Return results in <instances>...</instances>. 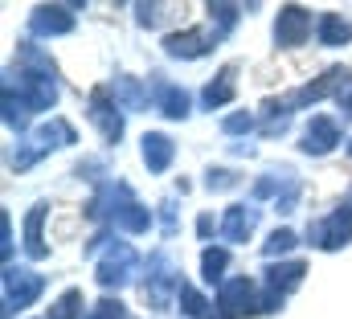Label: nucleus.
<instances>
[{"label": "nucleus", "mask_w": 352, "mask_h": 319, "mask_svg": "<svg viewBox=\"0 0 352 319\" xmlns=\"http://www.w3.org/2000/svg\"><path fill=\"white\" fill-rule=\"evenodd\" d=\"M340 144H344L340 123H336L332 115H311V119H307V127H303L299 152H303V156H328V152H336Z\"/></svg>", "instance_id": "14"}, {"label": "nucleus", "mask_w": 352, "mask_h": 319, "mask_svg": "<svg viewBox=\"0 0 352 319\" xmlns=\"http://www.w3.org/2000/svg\"><path fill=\"white\" fill-rule=\"evenodd\" d=\"M8 86L25 98V107H29L33 115L54 111L58 98H62V86H58V70H54V62H50L33 41H21V50H16V74L8 78Z\"/></svg>", "instance_id": "1"}, {"label": "nucleus", "mask_w": 352, "mask_h": 319, "mask_svg": "<svg viewBox=\"0 0 352 319\" xmlns=\"http://www.w3.org/2000/svg\"><path fill=\"white\" fill-rule=\"evenodd\" d=\"M295 245H299V234H295V230H274V234L263 241V254L266 258H278V254H287V250H295Z\"/></svg>", "instance_id": "28"}, {"label": "nucleus", "mask_w": 352, "mask_h": 319, "mask_svg": "<svg viewBox=\"0 0 352 319\" xmlns=\"http://www.w3.org/2000/svg\"><path fill=\"white\" fill-rule=\"evenodd\" d=\"M78 16H74V4H37L29 12V33L33 37H66L74 33Z\"/></svg>", "instance_id": "13"}, {"label": "nucleus", "mask_w": 352, "mask_h": 319, "mask_svg": "<svg viewBox=\"0 0 352 319\" xmlns=\"http://www.w3.org/2000/svg\"><path fill=\"white\" fill-rule=\"evenodd\" d=\"M0 107H4V123L16 131V135H25V127H29V119H33V111L25 107V98L4 82V90H0Z\"/></svg>", "instance_id": "22"}, {"label": "nucleus", "mask_w": 352, "mask_h": 319, "mask_svg": "<svg viewBox=\"0 0 352 319\" xmlns=\"http://www.w3.org/2000/svg\"><path fill=\"white\" fill-rule=\"evenodd\" d=\"M82 307H87L82 291H78V287H70V291H62V295L50 303V316H45V319H82Z\"/></svg>", "instance_id": "26"}, {"label": "nucleus", "mask_w": 352, "mask_h": 319, "mask_svg": "<svg viewBox=\"0 0 352 319\" xmlns=\"http://www.w3.org/2000/svg\"><path fill=\"white\" fill-rule=\"evenodd\" d=\"M111 94H115V102L123 107V111H140V107H148V86H140L135 78H127V74H119L115 86H111Z\"/></svg>", "instance_id": "23"}, {"label": "nucleus", "mask_w": 352, "mask_h": 319, "mask_svg": "<svg viewBox=\"0 0 352 319\" xmlns=\"http://www.w3.org/2000/svg\"><path fill=\"white\" fill-rule=\"evenodd\" d=\"M0 258H4V266H12V221H8V213H0Z\"/></svg>", "instance_id": "33"}, {"label": "nucleus", "mask_w": 352, "mask_h": 319, "mask_svg": "<svg viewBox=\"0 0 352 319\" xmlns=\"http://www.w3.org/2000/svg\"><path fill=\"white\" fill-rule=\"evenodd\" d=\"M140 156H144V168L148 172H168L173 168V160H176V144L164 135V131H148L144 140H140Z\"/></svg>", "instance_id": "18"}, {"label": "nucleus", "mask_w": 352, "mask_h": 319, "mask_svg": "<svg viewBox=\"0 0 352 319\" xmlns=\"http://www.w3.org/2000/svg\"><path fill=\"white\" fill-rule=\"evenodd\" d=\"M152 98H156V111L164 119H188L192 115V94L176 82H160V74H152Z\"/></svg>", "instance_id": "15"}, {"label": "nucleus", "mask_w": 352, "mask_h": 319, "mask_svg": "<svg viewBox=\"0 0 352 319\" xmlns=\"http://www.w3.org/2000/svg\"><path fill=\"white\" fill-rule=\"evenodd\" d=\"M87 115H90V123L98 127V135H102L107 144H119V140H123L127 123H123V107L115 102L111 86H94V90H90Z\"/></svg>", "instance_id": "10"}, {"label": "nucleus", "mask_w": 352, "mask_h": 319, "mask_svg": "<svg viewBox=\"0 0 352 319\" xmlns=\"http://www.w3.org/2000/svg\"><path fill=\"white\" fill-rule=\"evenodd\" d=\"M45 213H50V205H45V201H37V205L29 209V217H25V254H29V258H37V262L50 254L45 234H41V226H45Z\"/></svg>", "instance_id": "21"}, {"label": "nucleus", "mask_w": 352, "mask_h": 319, "mask_svg": "<svg viewBox=\"0 0 352 319\" xmlns=\"http://www.w3.org/2000/svg\"><path fill=\"white\" fill-rule=\"evenodd\" d=\"M349 156H352V140H349Z\"/></svg>", "instance_id": "37"}, {"label": "nucleus", "mask_w": 352, "mask_h": 319, "mask_svg": "<svg viewBox=\"0 0 352 319\" xmlns=\"http://www.w3.org/2000/svg\"><path fill=\"white\" fill-rule=\"evenodd\" d=\"M349 205H352V201H349Z\"/></svg>", "instance_id": "38"}, {"label": "nucleus", "mask_w": 352, "mask_h": 319, "mask_svg": "<svg viewBox=\"0 0 352 319\" xmlns=\"http://www.w3.org/2000/svg\"><path fill=\"white\" fill-rule=\"evenodd\" d=\"M258 283L246 274H234L217 287V319H242V316H258Z\"/></svg>", "instance_id": "7"}, {"label": "nucleus", "mask_w": 352, "mask_h": 319, "mask_svg": "<svg viewBox=\"0 0 352 319\" xmlns=\"http://www.w3.org/2000/svg\"><path fill=\"white\" fill-rule=\"evenodd\" d=\"M135 270H140V254H135L127 241H111L107 254L94 262V278H98V287H107V291H123V287L135 278Z\"/></svg>", "instance_id": "6"}, {"label": "nucleus", "mask_w": 352, "mask_h": 319, "mask_svg": "<svg viewBox=\"0 0 352 319\" xmlns=\"http://www.w3.org/2000/svg\"><path fill=\"white\" fill-rule=\"evenodd\" d=\"M213 230H221V226H213V217H209V213H205V217H201V221H197V234H201V238H209V234H213Z\"/></svg>", "instance_id": "36"}, {"label": "nucleus", "mask_w": 352, "mask_h": 319, "mask_svg": "<svg viewBox=\"0 0 352 319\" xmlns=\"http://www.w3.org/2000/svg\"><path fill=\"white\" fill-rule=\"evenodd\" d=\"M176 303H180V311H184L188 319H213L217 316V307H213L197 287H188V283L180 287V299H176Z\"/></svg>", "instance_id": "25"}, {"label": "nucleus", "mask_w": 352, "mask_h": 319, "mask_svg": "<svg viewBox=\"0 0 352 319\" xmlns=\"http://www.w3.org/2000/svg\"><path fill=\"white\" fill-rule=\"evenodd\" d=\"M41 291H45V274H37L29 266H4V319L33 307L41 299Z\"/></svg>", "instance_id": "5"}, {"label": "nucleus", "mask_w": 352, "mask_h": 319, "mask_svg": "<svg viewBox=\"0 0 352 319\" xmlns=\"http://www.w3.org/2000/svg\"><path fill=\"white\" fill-rule=\"evenodd\" d=\"M90 217H102L111 230L123 234H148L152 230V209L135 201V192L119 180V184H102L98 201L90 205Z\"/></svg>", "instance_id": "2"}, {"label": "nucleus", "mask_w": 352, "mask_h": 319, "mask_svg": "<svg viewBox=\"0 0 352 319\" xmlns=\"http://www.w3.org/2000/svg\"><path fill=\"white\" fill-rule=\"evenodd\" d=\"M238 180H242V176L230 172V168H209V172H205V188H209V192H226V188H234Z\"/></svg>", "instance_id": "29"}, {"label": "nucleus", "mask_w": 352, "mask_h": 319, "mask_svg": "<svg viewBox=\"0 0 352 319\" xmlns=\"http://www.w3.org/2000/svg\"><path fill=\"white\" fill-rule=\"evenodd\" d=\"M258 217H263V209L250 205V201H246V205H230V209L221 213V221H217V226H221L217 234H221V241H246L258 230Z\"/></svg>", "instance_id": "16"}, {"label": "nucleus", "mask_w": 352, "mask_h": 319, "mask_svg": "<svg viewBox=\"0 0 352 319\" xmlns=\"http://www.w3.org/2000/svg\"><path fill=\"white\" fill-rule=\"evenodd\" d=\"M164 16V4H135V21L140 25H160Z\"/></svg>", "instance_id": "34"}, {"label": "nucleus", "mask_w": 352, "mask_h": 319, "mask_svg": "<svg viewBox=\"0 0 352 319\" xmlns=\"http://www.w3.org/2000/svg\"><path fill=\"white\" fill-rule=\"evenodd\" d=\"M316 41L336 50V45H349L352 41V21L340 16V12H320L316 16Z\"/></svg>", "instance_id": "20"}, {"label": "nucleus", "mask_w": 352, "mask_h": 319, "mask_svg": "<svg viewBox=\"0 0 352 319\" xmlns=\"http://www.w3.org/2000/svg\"><path fill=\"white\" fill-rule=\"evenodd\" d=\"M295 205H299V180L291 176V180L283 184V192H278V201H274V209H278V213H295Z\"/></svg>", "instance_id": "32"}, {"label": "nucleus", "mask_w": 352, "mask_h": 319, "mask_svg": "<svg viewBox=\"0 0 352 319\" xmlns=\"http://www.w3.org/2000/svg\"><path fill=\"white\" fill-rule=\"evenodd\" d=\"M303 274H307V266L299 262V258H291V262H270L263 270V287L266 295H274V299H287L299 283H303Z\"/></svg>", "instance_id": "17"}, {"label": "nucleus", "mask_w": 352, "mask_h": 319, "mask_svg": "<svg viewBox=\"0 0 352 319\" xmlns=\"http://www.w3.org/2000/svg\"><path fill=\"white\" fill-rule=\"evenodd\" d=\"M87 319H127V307H123L119 299H98L87 311Z\"/></svg>", "instance_id": "31"}, {"label": "nucleus", "mask_w": 352, "mask_h": 319, "mask_svg": "<svg viewBox=\"0 0 352 319\" xmlns=\"http://www.w3.org/2000/svg\"><path fill=\"white\" fill-rule=\"evenodd\" d=\"M70 144H78V131L66 123V119H50V123H41L16 152H12V168L16 172H25V168H33L41 156H50V152H58V148H70Z\"/></svg>", "instance_id": "3"}, {"label": "nucleus", "mask_w": 352, "mask_h": 319, "mask_svg": "<svg viewBox=\"0 0 352 319\" xmlns=\"http://www.w3.org/2000/svg\"><path fill=\"white\" fill-rule=\"evenodd\" d=\"M242 12H246L242 4H221V0H217V4H209V25L217 29V37H226V33L238 25V16H242Z\"/></svg>", "instance_id": "27"}, {"label": "nucleus", "mask_w": 352, "mask_h": 319, "mask_svg": "<svg viewBox=\"0 0 352 319\" xmlns=\"http://www.w3.org/2000/svg\"><path fill=\"white\" fill-rule=\"evenodd\" d=\"M336 102H340V111H344V119H352V82L344 86V94H340Z\"/></svg>", "instance_id": "35"}, {"label": "nucleus", "mask_w": 352, "mask_h": 319, "mask_svg": "<svg viewBox=\"0 0 352 319\" xmlns=\"http://www.w3.org/2000/svg\"><path fill=\"white\" fill-rule=\"evenodd\" d=\"M180 270H176V262L164 254V250H156L152 258H148V274H144V283H140V291H144V299L156 307V311H164L173 299H180Z\"/></svg>", "instance_id": "4"}, {"label": "nucleus", "mask_w": 352, "mask_h": 319, "mask_svg": "<svg viewBox=\"0 0 352 319\" xmlns=\"http://www.w3.org/2000/svg\"><path fill=\"white\" fill-rule=\"evenodd\" d=\"M221 131H226V135H250V131H254V115H250V111L226 115V119H221Z\"/></svg>", "instance_id": "30"}, {"label": "nucleus", "mask_w": 352, "mask_h": 319, "mask_svg": "<svg viewBox=\"0 0 352 319\" xmlns=\"http://www.w3.org/2000/svg\"><path fill=\"white\" fill-rule=\"evenodd\" d=\"M311 29H316V21L303 4H283L278 16H274V45L278 50H299L311 37Z\"/></svg>", "instance_id": "12"}, {"label": "nucleus", "mask_w": 352, "mask_h": 319, "mask_svg": "<svg viewBox=\"0 0 352 319\" xmlns=\"http://www.w3.org/2000/svg\"><path fill=\"white\" fill-rule=\"evenodd\" d=\"M234 94H238V66H221L217 78L201 90V107L205 111H221V107L234 102Z\"/></svg>", "instance_id": "19"}, {"label": "nucleus", "mask_w": 352, "mask_h": 319, "mask_svg": "<svg viewBox=\"0 0 352 319\" xmlns=\"http://www.w3.org/2000/svg\"><path fill=\"white\" fill-rule=\"evenodd\" d=\"M217 29L213 25H192V29H180V33H168L164 37V54L176 58V62H197V58H209L217 50Z\"/></svg>", "instance_id": "9"}, {"label": "nucleus", "mask_w": 352, "mask_h": 319, "mask_svg": "<svg viewBox=\"0 0 352 319\" xmlns=\"http://www.w3.org/2000/svg\"><path fill=\"white\" fill-rule=\"evenodd\" d=\"M352 82V70L349 66H332V70H324L316 82H307V86H299L295 94H287V107L291 111H299V107H316V102H324L328 94H344V86Z\"/></svg>", "instance_id": "11"}, {"label": "nucleus", "mask_w": 352, "mask_h": 319, "mask_svg": "<svg viewBox=\"0 0 352 319\" xmlns=\"http://www.w3.org/2000/svg\"><path fill=\"white\" fill-rule=\"evenodd\" d=\"M349 241H352V205H340V209H332L328 217H316V221L307 226V245H316V250H324V254L344 250Z\"/></svg>", "instance_id": "8"}, {"label": "nucleus", "mask_w": 352, "mask_h": 319, "mask_svg": "<svg viewBox=\"0 0 352 319\" xmlns=\"http://www.w3.org/2000/svg\"><path fill=\"white\" fill-rule=\"evenodd\" d=\"M226 266H230V250L226 245H205V254H201V278L209 287L226 283Z\"/></svg>", "instance_id": "24"}]
</instances>
